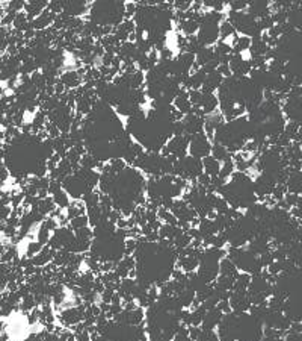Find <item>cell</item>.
Masks as SVG:
<instances>
[{
	"label": "cell",
	"instance_id": "obj_2",
	"mask_svg": "<svg viewBox=\"0 0 302 341\" xmlns=\"http://www.w3.org/2000/svg\"><path fill=\"white\" fill-rule=\"evenodd\" d=\"M55 194H56V196H55V202H56L58 205H61V207H67V205H68V199L65 197V194H64L62 191H56Z\"/></svg>",
	"mask_w": 302,
	"mask_h": 341
},
{
	"label": "cell",
	"instance_id": "obj_1",
	"mask_svg": "<svg viewBox=\"0 0 302 341\" xmlns=\"http://www.w3.org/2000/svg\"><path fill=\"white\" fill-rule=\"evenodd\" d=\"M86 223H88V217H85V216H79V217H76V219H73L71 220V228H74V229H82V228H85L86 226Z\"/></svg>",
	"mask_w": 302,
	"mask_h": 341
},
{
	"label": "cell",
	"instance_id": "obj_3",
	"mask_svg": "<svg viewBox=\"0 0 302 341\" xmlns=\"http://www.w3.org/2000/svg\"><path fill=\"white\" fill-rule=\"evenodd\" d=\"M79 341H89V333H88V332H80Z\"/></svg>",
	"mask_w": 302,
	"mask_h": 341
}]
</instances>
